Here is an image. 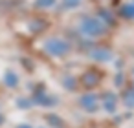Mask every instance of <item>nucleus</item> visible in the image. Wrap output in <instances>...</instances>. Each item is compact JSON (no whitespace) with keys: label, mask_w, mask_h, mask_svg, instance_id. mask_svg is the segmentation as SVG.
<instances>
[{"label":"nucleus","mask_w":134,"mask_h":128,"mask_svg":"<svg viewBox=\"0 0 134 128\" xmlns=\"http://www.w3.org/2000/svg\"><path fill=\"white\" fill-rule=\"evenodd\" d=\"M81 29H83V33H86V35H90V37H97V35L105 33L103 22H99V20H96V19H85L83 24H81Z\"/></svg>","instance_id":"obj_1"},{"label":"nucleus","mask_w":134,"mask_h":128,"mask_svg":"<svg viewBox=\"0 0 134 128\" xmlns=\"http://www.w3.org/2000/svg\"><path fill=\"white\" fill-rule=\"evenodd\" d=\"M44 48H46V51H50L52 55H64V53L70 50L68 42L63 40V39H48V40L44 42Z\"/></svg>","instance_id":"obj_2"},{"label":"nucleus","mask_w":134,"mask_h":128,"mask_svg":"<svg viewBox=\"0 0 134 128\" xmlns=\"http://www.w3.org/2000/svg\"><path fill=\"white\" fill-rule=\"evenodd\" d=\"M83 104H85V106H90V108H92V112H94V108H96V99H94V95L83 97Z\"/></svg>","instance_id":"obj_3"},{"label":"nucleus","mask_w":134,"mask_h":128,"mask_svg":"<svg viewBox=\"0 0 134 128\" xmlns=\"http://www.w3.org/2000/svg\"><path fill=\"white\" fill-rule=\"evenodd\" d=\"M55 4V0H37V6L39 8H50Z\"/></svg>","instance_id":"obj_4"},{"label":"nucleus","mask_w":134,"mask_h":128,"mask_svg":"<svg viewBox=\"0 0 134 128\" xmlns=\"http://www.w3.org/2000/svg\"><path fill=\"white\" fill-rule=\"evenodd\" d=\"M6 81H8V84H9V86H15V84H17V75L8 73V75H6Z\"/></svg>","instance_id":"obj_5"},{"label":"nucleus","mask_w":134,"mask_h":128,"mask_svg":"<svg viewBox=\"0 0 134 128\" xmlns=\"http://www.w3.org/2000/svg\"><path fill=\"white\" fill-rule=\"evenodd\" d=\"M123 15L134 17V4H132V6H125V8H123Z\"/></svg>","instance_id":"obj_6"},{"label":"nucleus","mask_w":134,"mask_h":128,"mask_svg":"<svg viewBox=\"0 0 134 128\" xmlns=\"http://www.w3.org/2000/svg\"><path fill=\"white\" fill-rule=\"evenodd\" d=\"M79 4V0H64V6L66 8H74V6H77Z\"/></svg>","instance_id":"obj_7"},{"label":"nucleus","mask_w":134,"mask_h":128,"mask_svg":"<svg viewBox=\"0 0 134 128\" xmlns=\"http://www.w3.org/2000/svg\"><path fill=\"white\" fill-rule=\"evenodd\" d=\"M92 57H94V59H108L110 55L105 51V53H92Z\"/></svg>","instance_id":"obj_8"},{"label":"nucleus","mask_w":134,"mask_h":128,"mask_svg":"<svg viewBox=\"0 0 134 128\" xmlns=\"http://www.w3.org/2000/svg\"><path fill=\"white\" fill-rule=\"evenodd\" d=\"M19 128H30V126H28V124H22V126H19Z\"/></svg>","instance_id":"obj_9"}]
</instances>
